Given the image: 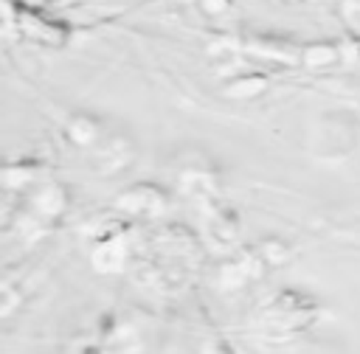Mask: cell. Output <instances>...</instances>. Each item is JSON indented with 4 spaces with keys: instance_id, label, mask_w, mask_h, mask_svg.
I'll return each mask as SVG.
<instances>
[{
    "instance_id": "1",
    "label": "cell",
    "mask_w": 360,
    "mask_h": 354,
    "mask_svg": "<svg viewBox=\"0 0 360 354\" xmlns=\"http://www.w3.org/2000/svg\"><path fill=\"white\" fill-rule=\"evenodd\" d=\"M135 225L129 219H112V222H104L93 242H90V261L96 270L101 273H110V270H121L132 253H135Z\"/></svg>"
},
{
    "instance_id": "4",
    "label": "cell",
    "mask_w": 360,
    "mask_h": 354,
    "mask_svg": "<svg viewBox=\"0 0 360 354\" xmlns=\"http://www.w3.org/2000/svg\"><path fill=\"white\" fill-rule=\"evenodd\" d=\"M6 6L14 14L17 28H20L22 37H28V39H34L39 45H51V48H59V45L68 42V37H70L68 22L45 14L39 6L22 3V0H6Z\"/></svg>"
},
{
    "instance_id": "12",
    "label": "cell",
    "mask_w": 360,
    "mask_h": 354,
    "mask_svg": "<svg viewBox=\"0 0 360 354\" xmlns=\"http://www.w3.org/2000/svg\"><path fill=\"white\" fill-rule=\"evenodd\" d=\"M338 59H340V45L338 42H309L298 53V62L304 67H329Z\"/></svg>"
},
{
    "instance_id": "3",
    "label": "cell",
    "mask_w": 360,
    "mask_h": 354,
    "mask_svg": "<svg viewBox=\"0 0 360 354\" xmlns=\"http://www.w3.org/2000/svg\"><path fill=\"white\" fill-rule=\"evenodd\" d=\"M219 169L211 157L205 155H194V157H186L180 163V171H177V188L186 199L208 208L214 202H219Z\"/></svg>"
},
{
    "instance_id": "10",
    "label": "cell",
    "mask_w": 360,
    "mask_h": 354,
    "mask_svg": "<svg viewBox=\"0 0 360 354\" xmlns=\"http://www.w3.org/2000/svg\"><path fill=\"white\" fill-rule=\"evenodd\" d=\"M65 138L76 146H93L101 138V121L93 112H70L65 118Z\"/></svg>"
},
{
    "instance_id": "5",
    "label": "cell",
    "mask_w": 360,
    "mask_h": 354,
    "mask_svg": "<svg viewBox=\"0 0 360 354\" xmlns=\"http://www.w3.org/2000/svg\"><path fill=\"white\" fill-rule=\"evenodd\" d=\"M70 205V191L56 183V180H45L37 188L25 191V228H51L53 222H59L65 216Z\"/></svg>"
},
{
    "instance_id": "6",
    "label": "cell",
    "mask_w": 360,
    "mask_h": 354,
    "mask_svg": "<svg viewBox=\"0 0 360 354\" xmlns=\"http://www.w3.org/2000/svg\"><path fill=\"white\" fill-rule=\"evenodd\" d=\"M287 256V247L276 239L270 242H259V244H250L245 250H239L225 267H222V278L228 284H242V281H250L256 275H262L267 267L278 264L281 258Z\"/></svg>"
},
{
    "instance_id": "8",
    "label": "cell",
    "mask_w": 360,
    "mask_h": 354,
    "mask_svg": "<svg viewBox=\"0 0 360 354\" xmlns=\"http://www.w3.org/2000/svg\"><path fill=\"white\" fill-rule=\"evenodd\" d=\"M45 180L51 177H48V166L39 157H20L0 169V183L8 191H31Z\"/></svg>"
},
{
    "instance_id": "2",
    "label": "cell",
    "mask_w": 360,
    "mask_h": 354,
    "mask_svg": "<svg viewBox=\"0 0 360 354\" xmlns=\"http://www.w3.org/2000/svg\"><path fill=\"white\" fill-rule=\"evenodd\" d=\"M112 211L129 222H152L169 211V194L163 185L143 180L118 191L112 199Z\"/></svg>"
},
{
    "instance_id": "11",
    "label": "cell",
    "mask_w": 360,
    "mask_h": 354,
    "mask_svg": "<svg viewBox=\"0 0 360 354\" xmlns=\"http://www.w3.org/2000/svg\"><path fill=\"white\" fill-rule=\"evenodd\" d=\"M270 84V76L267 73H242V76H233L222 84V93L233 101H242V98H256L267 90Z\"/></svg>"
},
{
    "instance_id": "7",
    "label": "cell",
    "mask_w": 360,
    "mask_h": 354,
    "mask_svg": "<svg viewBox=\"0 0 360 354\" xmlns=\"http://www.w3.org/2000/svg\"><path fill=\"white\" fill-rule=\"evenodd\" d=\"M315 301L304 292H295V289H284L270 306H267V320L273 326H284V329H295V326H304L315 317Z\"/></svg>"
},
{
    "instance_id": "14",
    "label": "cell",
    "mask_w": 360,
    "mask_h": 354,
    "mask_svg": "<svg viewBox=\"0 0 360 354\" xmlns=\"http://www.w3.org/2000/svg\"><path fill=\"white\" fill-rule=\"evenodd\" d=\"M197 6L208 17H222V14H228L233 8V0H197Z\"/></svg>"
},
{
    "instance_id": "9",
    "label": "cell",
    "mask_w": 360,
    "mask_h": 354,
    "mask_svg": "<svg viewBox=\"0 0 360 354\" xmlns=\"http://www.w3.org/2000/svg\"><path fill=\"white\" fill-rule=\"evenodd\" d=\"M205 214V233L217 242V244H233L236 236L242 233V222H239V214L225 205V202H214L208 208H202Z\"/></svg>"
},
{
    "instance_id": "13",
    "label": "cell",
    "mask_w": 360,
    "mask_h": 354,
    "mask_svg": "<svg viewBox=\"0 0 360 354\" xmlns=\"http://www.w3.org/2000/svg\"><path fill=\"white\" fill-rule=\"evenodd\" d=\"M250 51L259 53L262 59H273V62H290V59H295V53H292L287 45H278V39H273V37H259V39H253V42H250Z\"/></svg>"
}]
</instances>
